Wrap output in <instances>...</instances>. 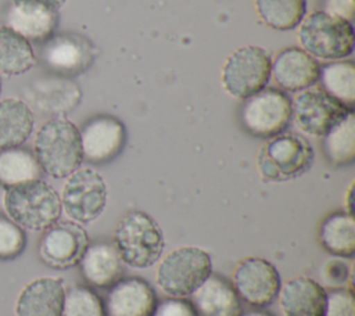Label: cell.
<instances>
[{
	"label": "cell",
	"instance_id": "cell-1",
	"mask_svg": "<svg viewBox=\"0 0 355 316\" xmlns=\"http://www.w3.org/2000/svg\"><path fill=\"white\" fill-rule=\"evenodd\" d=\"M33 148L42 170L55 179L68 177L83 161L80 132L64 118L44 122L36 133Z\"/></svg>",
	"mask_w": 355,
	"mask_h": 316
},
{
	"label": "cell",
	"instance_id": "cell-2",
	"mask_svg": "<svg viewBox=\"0 0 355 316\" xmlns=\"http://www.w3.org/2000/svg\"><path fill=\"white\" fill-rule=\"evenodd\" d=\"M3 205L12 222L33 231H43L58 222L62 209L58 193L42 179L6 188Z\"/></svg>",
	"mask_w": 355,
	"mask_h": 316
},
{
	"label": "cell",
	"instance_id": "cell-3",
	"mask_svg": "<svg viewBox=\"0 0 355 316\" xmlns=\"http://www.w3.org/2000/svg\"><path fill=\"white\" fill-rule=\"evenodd\" d=\"M112 244L123 263L144 269L161 258L165 240L158 223L150 215L129 211L115 225Z\"/></svg>",
	"mask_w": 355,
	"mask_h": 316
},
{
	"label": "cell",
	"instance_id": "cell-4",
	"mask_svg": "<svg viewBox=\"0 0 355 316\" xmlns=\"http://www.w3.org/2000/svg\"><path fill=\"white\" fill-rule=\"evenodd\" d=\"M300 43L305 53L322 60H343L354 51V26L349 21L315 11L301 21Z\"/></svg>",
	"mask_w": 355,
	"mask_h": 316
},
{
	"label": "cell",
	"instance_id": "cell-5",
	"mask_svg": "<svg viewBox=\"0 0 355 316\" xmlns=\"http://www.w3.org/2000/svg\"><path fill=\"white\" fill-rule=\"evenodd\" d=\"M212 273L208 252L198 247L186 245L171 251L158 265L157 284L168 295L189 297Z\"/></svg>",
	"mask_w": 355,
	"mask_h": 316
},
{
	"label": "cell",
	"instance_id": "cell-6",
	"mask_svg": "<svg viewBox=\"0 0 355 316\" xmlns=\"http://www.w3.org/2000/svg\"><path fill=\"white\" fill-rule=\"evenodd\" d=\"M313 150L306 139L294 133H279L261 147L257 165L265 180L283 182L306 172Z\"/></svg>",
	"mask_w": 355,
	"mask_h": 316
},
{
	"label": "cell",
	"instance_id": "cell-7",
	"mask_svg": "<svg viewBox=\"0 0 355 316\" xmlns=\"http://www.w3.org/2000/svg\"><path fill=\"white\" fill-rule=\"evenodd\" d=\"M239 118L247 133L261 139L273 137L283 133L291 121V100L279 89L263 87L244 98Z\"/></svg>",
	"mask_w": 355,
	"mask_h": 316
},
{
	"label": "cell",
	"instance_id": "cell-8",
	"mask_svg": "<svg viewBox=\"0 0 355 316\" xmlns=\"http://www.w3.org/2000/svg\"><path fill=\"white\" fill-rule=\"evenodd\" d=\"M272 60L257 46H244L233 51L222 69L223 89L233 97L247 98L262 90L269 82Z\"/></svg>",
	"mask_w": 355,
	"mask_h": 316
},
{
	"label": "cell",
	"instance_id": "cell-9",
	"mask_svg": "<svg viewBox=\"0 0 355 316\" xmlns=\"http://www.w3.org/2000/svg\"><path fill=\"white\" fill-rule=\"evenodd\" d=\"M60 200L61 208L72 222L89 223L105 208V182L94 169L78 168L68 176Z\"/></svg>",
	"mask_w": 355,
	"mask_h": 316
},
{
	"label": "cell",
	"instance_id": "cell-10",
	"mask_svg": "<svg viewBox=\"0 0 355 316\" xmlns=\"http://www.w3.org/2000/svg\"><path fill=\"white\" fill-rule=\"evenodd\" d=\"M96 55L89 39L82 35L64 32L53 33L42 43L40 61L58 76H75L86 71Z\"/></svg>",
	"mask_w": 355,
	"mask_h": 316
},
{
	"label": "cell",
	"instance_id": "cell-11",
	"mask_svg": "<svg viewBox=\"0 0 355 316\" xmlns=\"http://www.w3.org/2000/svg\"><path fill=\"white\" fill-rule=\"evenodd\" d=\"M351 111L354 109L322 90L300 93L291 101V116L297 128L315 137H323Z\"/></svg>",
	"mask_w": 355,
	"mask_h": 316
},
{
	"label": "cell",
	"instance_id": "cell-12",
	"mask_svg": "<svg viewBox=\"0 0 355 316\" xmlns=\"http://www.w3.org/2000/svg\"><path fill=\"white\" fill-rule=\"evenodd\" d=\"M87 245V233L76 222H55L43 230L39 256L53 269H68L79 263Z\"/></svg>",
	"mask_w": 355,
	"mask_h": 316
},
{
	"label": "cell",
	"instance_id": "cell-13",
	"mask_svg": "<svg viewBox=\"0 0 355 316\" xmlns=\"http://www.w3.org/2000/svg\"><path fill=\"white\" fill-rule=\"evenodd\" d=\"M233 288L239 298L252 306H266L273 302L280 288L277 269L263 258H245L233 273Z\"/></svg>",
	"mask_w": 355,
	"mask_h": 316
},
{
	"label": "cell",
	"instance_id": "cell-14",
	"mask_svg": "<svg viewBox=\"0 0 355 316\" xmlns=\"http://www.w3.org/2000/svg\"><path fill=\"white\" fill-rule=\"evenodd\" d=\"M4 22L28 42L43 43L58 25V10L42 0H10Z\"/></svg>",
	"mask_w": 355,
	"mask_h": 316
},
{
	"label": "cell",
	"instance_id": "cell-15",
	"mask_svg": "<svg viewBox=\"0 0 355 316\" xmlns=\"http://www.w3.org/2000/svg\"><path fill=\"white\" fill-rule=\"evenodd\" d=\"M79 132L83 159L90 164L112 161L125 146V126L111 115H97L89 119Z\"/></svg>",
	"mask_w": 355,
	"mask_h": 316
},
{
	"label": "cell",
	"instance_id": "cell-16",
	"mask_svg": "<svg viewBox=\"0 0 355 316\" xmlns=\"http://www.w3.org/2000/svg\"><path fill=\"white\" fill-rule=\"evenodd\" d=\"M154 288L141 277L119 279L107 294V316H153L157 306Z\"/></svg>",
	"mask_w": 355,
	"mask_h": 316
},
{
	"label": "cell",
	"instance_id": "cell-17",
	"mask_svg": "<svg viewBox=\"0 0 355 316\" xmlns=\"http://www.w3.org/2000/svg\"><path fill=\"white\" fill-rule=\"evenodd\" d=\"M319 62L298 47L282 50L273 60L270 73L276 83L288 91L311 87L319 80Z\"/></svg>",
	"mask_w": 355,
	"mask_h": 316
},
{
	"label": "cell",
	"instance_id": "cell-18",
	"mask_svg": "<svg viewBox=\"0 0 355 316\" xmlns=\"http://www.w3.org/2000/svg\"><path fill=\"white\" fill-rule=\"evenodd\" d=\"M65 288L58 277L43 276L28 283L18 295L17 316H61Z\"/></svg>",
	"mask_w": 355,
	"mask_h": 316
},
{
	"label": "cell",
	"instance_id": "cell-19",
	"mask_svg": "<svg viewBox=\"0 0 355 316\" xmlns=\"http://www.w3.org/2000/svg\"><path fill=\"white\" fill-rule=\"evenodd\" d=\"M279 305L284 316H323L326 291L313 279L297 276L279 288Z\"/></svg>",
	"mask_w": 355,
	"mask_h": 316
},
{
	"label": "cell",
	"instance_id": "cell-20",
	"mask_svg": "<svg viewBox=\"0 0 355 316\" xmlns=\"http://www.w3.org/2000/svg\"><path fill=\"white\" fill-rule=\"evenodd\" d=\"M191 304L198 316H241V301L232 283L209 274L191 294Z\"/></svg>",
	"mask_w": 355,
	"mask_h": 316
},
{
	"label": "cell",
	"instance_id": "cell-21",
	"mask_svg": "<svg viewBox=\"0 0 355 316\" xmlns=\"http://www.w3.org/2000/svg\"><path fill=\"white\" fill-rule=\"evenodd\" d=\"M79 267L83 279L100 288L111 287L123 274V262L111 243L89 244L79 261Z\"/></svg>",
	"mask_w": 355,
	"mask_h": 316
},
{
	"label": "cell",
	"instance_id": "cell-22",
	"mask_svg": "<svg viewBox=\"0 0 355 316\" xmlns=\"http://www.w3.org/2000/svg\"><path fill=\"white\" fill-rule=\"evenodd\" d=\"M33 130V114L21 98L0 101V150L22 146Z\"/></svg>",
	"mask_w": 355,
	"mask_h": 316
},
{
	"label": "cell",
	"instance_id": "cell-23",
	"mask_svg": "<svg viewBox=\"0 0 355 316\" xmlns=\"http://www.w3.org/2000/svg\"><path fill=\"white\" fill-rule=\"evenodd\" d=\"M319 240L322 247L337 256L351 258L355 254L354 215L340 211L329 215L320 225Z\"/></svg>",
	"mask_w": 355,
	"mask_h": 316
},
{
	"label": "cell",
	"instance_id": "cell-24",
	"mask_svg": "<svg viewBox=\"0 0 355 316\" xmlns=\"http://www.w3.org/2000/svg\"><path fill=\"white\" fill-rule=\"evenodd\" d=\"M42 172L35 154L28 148L19 146L0 150V186L4 188L37 180Z\"/></svg>",
	"mask_w": 355,
	"mask_h": 316
},
{
	"label": "cell",
	"instance_id": "cell-25",
	"mask_svg": "<svg viewBox=\"0 0 355 316\" xmlns=\"http://www.w3.org/2000/svg\"><path fill=\"white\" fill-rule=\"evenodd\" d=\"M35 64L36 57L31 42L10 28L0 26V73L22 75Z\"/></svg>",
	"mask_w": 355,
	"mask_h": 316
},
{
	"label": "cell",
	"instance_id": "cell-26",
	"mask_svg": "<svg viewBox=\"0 0 355 316\" xmlns=\"http://www.w3.org/2000/svg\"><path fill=\"white\" fill-rule=\"evenodd\" d=\"M327 161L333 165H349L355 159V115L348 112L324 136L322 143Z\"/></svg>",
	"mask_w": 355,
	"mask_h": 316
},
{
	"label": "cell",
	"instance_id": "cell-27",
	"mask_svg": "<svg viewBox=\"0 0 355 316\" xmlns=\"http://www.w3.org/2000/svg\"><path fill=\"white\" fill-rule=\"evenodd\" d=\"M255 10L269 28L291 30L304 19L306 0H255Z\"/></svg>",
	"mask_w": 355,
	"mask_h": 316
},
{
	"label": "cell",
	"instance_id": "cell-28",
	"mask_svg": "<svg viewBox=\"0 0 355 316\" xmlns=\"http://www.w3.org/2000/svg\"><path fill=\"white\" fill-rule=\"evenodd\" d=\"M322 91L352 108L355 101V65L352 61H336L320 68Z\"/></svg>",
	"mask_w": 355,
	"mask_h": 316
},
{
	"label": "cell",
	"instance_id": "cell-29",
	"mask_svg": "<svg viewBox=\"0 0 355 316\" xmlns=\"http://www.w3.org/2000/svg\"><path fill=\"white\" fill-rule=\"evenodd\" d=\"M61 316H107L103 298L87 286L65 291Z\"/></svg>",
	"mask_w": 355,
	"mask_h": 316
},
{
	"label": "cell",
	"instance_id": "cell-30",
	"mask_svg": "<svg viewBox=\"0 0 355 316\" xmlns=\"http://www.w3.org/2000/svg\"><path fill=\"white\" fill-rule=\"evenodd\" d=\"M26 245V234L21 226L10 218L0 215V261H11L22 254Z\"/></svg>",
	"mask_w": 355,
	"mask_h": 316
},
{
	"label": "cell",
	"instance_id": "cell-31",
	"mask_svg": "<svg viewBox=\"0 0 355 316\" xmlns=\"http://www.w3.org/2000/svg\"><path fill=\"white\" fill-rule=\"evenodd\" d=\"M323 316H355V301L351 290L337 288L326 292Z\"/></svg>",
	"mask_w": 355,
	"mask_h": 316
},
{
	"label": "cell",
	"instance_id": "cell-32",
	"mask_svg": "<svg viewBox=\"0 0 355 316\" xmlns=\"http://www.w3.org/2000/svg\"><path fill=\"white\" fill-rule=\"evenodd\" d=\"M153 316H198V313L191 301L172 297L157 302Z\"/></svg>",
	"mask_w": 355,
	"mask_h": 316
},
{
	"label": "cell",
	"instance_id": "cell-33",
	"mask_svg": "<svg viewBox=\"0 0 355 316\" xmlns=\"http://www.w3.org/2000/svg\"><path fill=\"white\" fill-rule=\"evenodd\" d=\"M320 11L351 22L355 14V3L354 0H322Z\"/></svg>",
	"mask_w": 355,
	"mask_h": 316
},
{
	"label": "cell",
	"instance_id": "cell-34",
	"mask_svg": "<svg viewBox=\"0 0 355 316\" xmlns=\"http://www.w3.org/2000/svg\"><path fill=\"white\" fill-rule=\"evenodd\" d=\"M348 213H352V184L348 187V191H347V209H345Z\"/></svg>",
	"mask_w": 355,
	"mask_h": 316
},
{
	"label": "cell",
	"instance_id": "cell-35",
	"mask_svg": "<svg viewBox=\"0 0 355 316\" xmlns=\"http://www.w3.org/2000/svg\"><path fill=\"white\" fill-rule=\"evenodd\" d=\"M241 316H273V315L265 310H250V312L241 313Z\"/></svg>",
	"mask_w": 355,
	"mask_h": 316
},
{
	"label": "cell",
	"instance_id": "cell-36",
	"mask_svg": "<svg viewBox=\"0 0 355 316\" xmlns=\"http://www.w3.org/2000/svg\"><path fill=\"white\" fill-rule=\"evenodd\" d=\"M42 1H44V3L50 4L51 7H54V8L60 10V8L64 6V3H65L67 0H42Z\"/></svg>",
	"mask_w": 355,
	"mask_h": 316
},
{
	"label": "cell",
	"instance_id": "cell-37",
	"mask_svg": "<svg viewBox=\"0 0 355 316\" xmlns=\"http://www.w3.org/2000/svg\"><path fill=\"white\" fill-rule=\"evenodd\" d=\"M0 91H1V82H0Z\"/></svg>",
	"mask_w": 355,
	"mask_h": 316
}]
</instances>
